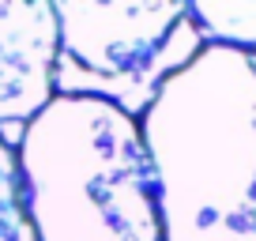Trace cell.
Returning a JSON list of instances; mask_svg holds the SVG:
<instances>
[{
  "label": "cell",
  "instance_id": "5",
  "mask_svg": "<svg viewBox=\"0 0 256 241\" xmlns=\"http://www.w3.org/2000/svg\"><path fill=\"white\" fill-rule=\"evenodd\" d=\"M188 19L208 38V46H226L256 53V4H188Z\"/></svg>",
  "mask_w": 256,
  "mask_h": 241
},
{
  "label": "cell",
  "instance_id": "4",
  "mask_svg": "<svg viewBox=\"0 0 256 241\" xmlns=\"http://www.w3.org/2000/svg\"><path fill=\"white\" fill-rule=\"evenodd\" d=\"M56 94V12L49 0H0V124L34 120Z\"/></svg>",
  "mask_w": 256,
  "mask_h": 241
},
{
  "label": "cell",
  "instance_id": "2",
  "mask_svg": "<svg viewBox=\"0 0 256 241\" xmlns=\"http://www.w3.org/2000/svg\"><path fill=\"white\" fill-rule=\"evenodd\" d=\"M16 158L34 241H162L140 124L117 106L53 94Z\"/></svg>",
  "mask_w": 256,
  "mask_h": 241
},
{
  "label": "cell",
  "instance_id": "6",
  "mask_svg": "<svg viewBox=\"0 0 256 241\" xmlns=\"http://www.w3.org/2000/svg\"><path fill=\"white\" fill-rule=\"evenodd\" d=\"M0 241H34L30 222H26V204H23L19 158L4 140H0Z\"/></svg>",
  "mask_w": 256,
  "mask_h": 241
},
{
  "label": "cell",
  "instance_id": "1",
  "mask_svg": "<svg viewBox=\"0 0 256 241\" xmlns=\"http://www.w3.org/2000/svg\"><path fill=\"white\" fill-rule=\"evenodd\" d=\"M136 124L162 241H256V53L204 46Z\"/></svg>",
  "mask_w": 256,
  "mask_h": 241
},
{
  "label": "cell",
  "instance_id": "3",
  "mask_svg": "<svg viewBox=\"0 0 256 241\" xmlns=\"http://www.w3.org/2000/svg\"><path fill=\"white\" fill-rule=\"evenodd\" d=\"M56 12V90L102 98L136 117L162 80L204 49L188 4H87L64 0Z\"/></svg>",
  "mask_w": 256,
  "mask_h": 241
}]
</instances>
